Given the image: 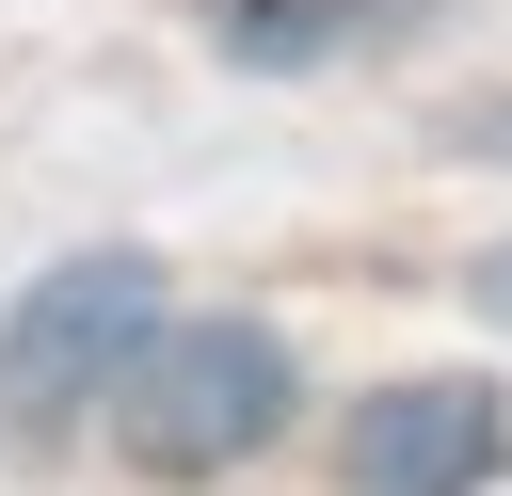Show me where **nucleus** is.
<instances>
[{"mask_svg":"<svg viewBox=\"0 0 512 496\" xmlns=\"http://www.w3.org/2000/svg\"><path fill=\"white\" fill-rule=\"evenodd\" d=\"M160 304H176V288H160V256H128V240L32 272L16 320H0V432H16V448H64L80 416H112L128 352L160 336Z\"/></svg>","mask_w":512,"mask_h":496,"instance_id":"2","label":"nucleus"},{"mask_svg":"<svg viewBox=\"0 0 512 496\" xmlns=\"http://www.w3.org/2000/svg\"><path fill=\"white\" fill-rule=\"evenodd\" d=\"M448 144H464V160H512V96H480V112L448 128Z\"/></svg>","mask_w":512,"mask_h":496,"instance_id":"5","label":"nucleus"},{"mask_svg":"<svg viewBox=\"0 0 512 496\" xmlns=\"http://www.w3.org/2000/svg\"><path fill=\"white\" fill-rule=\"evenodd\" d=\"M464 288H480V304H496V320H512V240H496V256H480V272H464Z\"/></svg>","mask_w":512,"mask_h":496,"instance_id":"6","label":"nucleus"},{"mask_svg":"<svg viewBox=\"0 0 512 496\" xmlns=\"http://www.w3.org/2000/svg\"><path fill=\"white\" fill-rule=\"evenodd\" d=\"M512 464V400L480 368H432V384H368L352 432H336V480L352 496H480Z\"/></svg>","mask_w":512,"mask_h":496,"instance_id":"3","label":"nucleus"},{"mask_svg":"<svg viewBox=\"0 0 512 496\" xmlns=\"http://www.w3.org/2000/svg\"><path fill=\"white\" fill-rule=\"evenodd\" d=\"M192 16L224 32V64L304 80V64H352V48H384V32H416V16H448V0H192Z\"/></svg>","mask_w":512,"mask_h":496,"instance_id":"4","label":"nucleus"},{"mask_svg":"<svg viewBox=\"0 0 512 496\" xmlns=\"http://www.w3.org/2000/svg\"><path fill=\"white\" fill-rule=\"evenodd\" d=\"M112 432H128V464L144 480H224V464H256L272 432H304V368H288V336L272 320H224V304H160V336L128 352V384H112Z\"/></svg>","mask_w":512,"mask_h":496,"instance_id":"1","label":"nucleus"}]
</instances>
